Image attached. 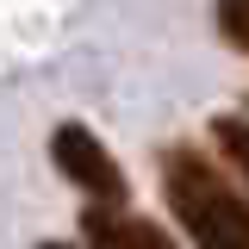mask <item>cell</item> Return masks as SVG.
Listing matches in <instances>:
<instances>
[{"label":"cell","instance_id":"obj_1","mask_svg":"<svg viewBox=\"0 0 249 249\" xmlns=\"http://www.w3.org/2000/svg\"><path fill=\"white\" fill-rule=\"evenodd\" d=\"M162 193L199 249H249V199L199 150H187V143L162 150Z\"/></svg>","mask_w":249,"mask_h":249},{"label":"cell","instance_id":"obj_2","mask_svg":"<svg viewBox=\"0 0 249 249\" xmlns=\"http://www.w3.org/2000/svg\"><path fill=\"white\" fill-rule=\"evenodd\" d=\"M50 156H56V168L69 181L88 193L93 206H124L131 199V181H124V168L112 162V150L93 137L88 124H56V137H50Z\"/></svg>","mask_w":249,"mask_h":249},{"label":"cell","instance_id":"obj_5","mask_svg":"<svg viewBox=\"0 0 249 249\" xmlns=\"http://www.w3.org/2000/svg\"><path fill=\"white\" fill-rule=\"evenodd\" d=\"M218 31H224V44L249 50V0H218Z\"/></svg>","mask_w":249,"mask_h":249},{"label":"cell","instance_id":"obj_4","mask_svg":"<svg viewBox=\"0 0 249 249\" xmlns=\"http://www.w3.org/2000/svg\"><path fill=\"white\" fill-rule=\"evenodd\" d=\"M212 137H218V150L231 156V168L249 181V119H231L224 112V119H212Z\"/></svg>","mask_w":249,"mask_h":249},{"label":"cell","instance_id":"obj_3","mask_svg":"<svg viewBox=\"0 0 249 249\" xmlns=\"http://www.w3.org/2000/svg\"><path fill=\"white\" fill-rule=\"evenodd\" d=\"M81 231H88L93 249H175V237L150 224V218H131L124 206H93L81 218Z\"/></svg>","mask_w":249,"mask_h":249},{"label":"cell","instance_id":"obj_6","mask_svg":"<svg viewBox=\"0 0 249 249\" xmlns=\"http://www.w3.org/2000/svg\"><path fill=\"white\" fill-rule=\"evenodd\" d=\"M44 249H69V243H44Z\"/></svg>","mask_w":249,"mask_h":249}]
</instances>
